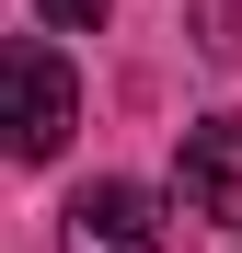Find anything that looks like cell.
<instances>
[{
  "label": "cell",
  "instance_id": "cell-1",
  "mask_svg": "<svg viewBox=\"0 0 242 253\" xmlns=\"http://www.w3.org/2000/svg\"><path fill=\"white\" fill-rule=\"evenodd\" d=\"M81 126V81L47 35H12V161H58Z\"/></svg>",
  "mask_w": 242,
  "mask_h": 253
},
{
  "label": "cell",
  "instance_id": "cell-3",
  "mask_svg": "<svg viewBox=\"0 0 242 253\" xmlns=\"http://www.w3.org/2000/svg\"><path fill=\"white\" fill-rule=\"evenodd\" d=\"M58 253H161V196L150 184H81L58 207Z\"/></svg>",
  "mask_w": 242,
  "mask_h": 253
},
{
  "label": "cell",
  "instance_id": "cell-4",
  "mask_svg": "<svg viewBox=\"0 0 242 253\" xmlns=\"http://www.w3.org/2000/svg\"><path fill=\"white\" fill-rule=\"evenodd\" d=\"M196 23H208V58H242V0H196Z\"/></svg>",
  "mask_w": 242,
  "mask_h": 253
},
{
  "label": "cell",
  "instance_id": "cell-5",
  "mask_svg": "<svg viewBox=\"0 0 242 253\" xmlns=\"http://www.w3.org/2000/svg\"><path fill=\"white\" fill-rule=\"evenodd\" d=\"M104 12H115V0H35V23H58V35H93Z\"/></svg>",
  "mask_w": 242,
  "mask_h": 253
},
{
  "label": "cell",
  "instance_id": "cell-2",
  "mask_svg": "<svg viewBox=\"0 0 242 253\" xmlns=\"http://www.w3.org/2000/svg\"><path fill=\"white\" fill-rule=\"evenodd\" d=\"M173 207L208 230H242V115H196L173 150Z\"/></svg>",
  "mask_w": 242,
  "mask_h": 253
}]
</instances>
